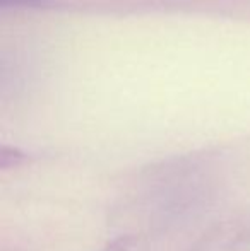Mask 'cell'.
Segmentation results:
<instances>
[{
	"mask_svg": "<svg viewBox=\"0 0 250 251\" xmlns=\"http://www.w3.org/2000/svg\"><path fill=\"white\" fill-rule=\"evenodd\" d=\"M132 245V239L129 236H120V238L113 239L111 243H108L101 251H127Z\"/></svg>",
	"mask_w": 250,
	"mask_h": 251,
	"instance_id": "1",
	"label": "cell"
},
{
	"mask_svg": "<svg viewBox=\"0 0 250 251\" xmlns=\"http://www.w3.org/2000/svg\"><path fill=\"white\" fill-rule=\"evenodd\" d=\"M3 7L16 5V7H33V5H43L47 0H0Z\"/></svg>",
	"mask_w": 250,
	"mask_h": 251,
	"instance_id": "2",
	"label": "cell"
}]
</instances>
